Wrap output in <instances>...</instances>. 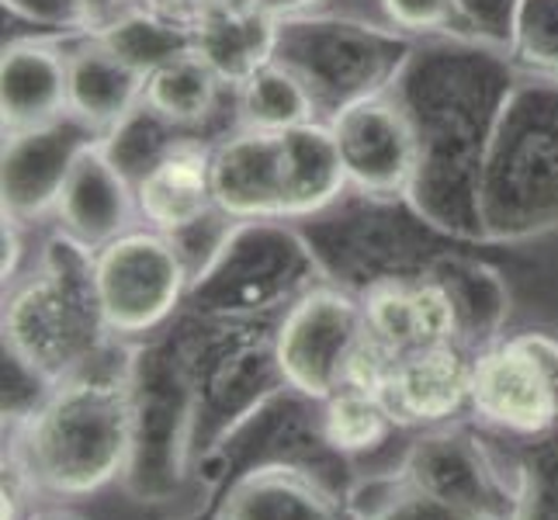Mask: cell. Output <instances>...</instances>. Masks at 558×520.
I'll list each match as a JSON object with an SVG mask.
<instances>
[{
    "instance_id": "cell-20",
    "label": "cell",
    "mask_w": 558,
    "mask_h": 520,
    "mask_svg": "<svg viewBox=\"0 0 558 520\" xmlns=\"http://www.w3.org/2000/svg\"><path fill=\"white\" fill-rule=\"evenodd\" d=\"M219 87L222 81L216 76V70L187 49L146 73L143 108L163 125L187 129L208 119L219 101Z\"/></svg>"
},
{
    "instance_id": "cell-27",
    "label": "cell",
    "mask_w": 558,
    "mask_h": 520,
    "mask_svg": "<svg viewBox=\"0 0 558 520\" xmlns=\"http://www.w3.org/2000/svg\"><path fill=\"white\" fill-rule=\"evenodd\" d=\"M233 8H260V0H153V11H160L184 28H195L205 17Z\"/></svg>"
},
{
    "instance_id": "cell-13",
    "label": "cell",
    "mask_w": 558,
    "mask_h": 520,
    "mask_svg": "<svg viewBox=\"0 0 558 520\" xmlns=\"http://www.w3.org/2000/svg\"><path fill=\"white\" fill-rule=\"evenodd\" d=\"M211 520H351L348 496L316 469L271 461L240 475Z\"/></svg>"
},
{
    "instance_id": "cell-17",
    "label": "cell",
    "mask_w": 558,
    "mask_h": 520,
    "mask_svg": "<svg viewBox=\"0 0 558 520\" xmlns=\"http://www.w3.org/2000/svg\"><path fill=\"white\" fill-rule=\"evenodd\" d=\"M70 66V114L87 125L94 136L122 125L143 105L146 73L108 46L101 35H90L84 46L66 52Z\"/></svg>"
},
{
    "instance_id": "cell-15",
    "label": "cell",
    "mask_w": 558,
    "mask_h": 520,
    "mask_svg": "<svg viewBox=\"0 0 558 520\" xmlns=\"http://www.w3.org/2000/svg\"><path fill=\"white\" fill-rule=\"evenodd\" d=\"M211 153L195 143H174L146 167L136 181L140 219L167 237H184L198 229L211 211Z\"/></svg>"
},
{
    "instance_id": "cell-7",
    "label": "cell",
    "mask_w": 558,
    "mask_h": 520,
    "mask_svg": "<svg viewBox=\"0 0 558 520\" xmlns=\"http://www.w3.org/2000/svg\"><path fill=\"white\" fill-rule=\"evenodd\" d=\"M333 136L351 188L375 198H392L416 173V132L407 111L378 94H364L333 114Z\"/></svg>"
},
{
    "instance_id": "cell-22",
    "label": "cell",
    "mask_w": 558,
    "mask_h": 520,
    "mask_svg": "<svg viewBox=\"0 0 558 520\" xmlns=\"http://www.w3.org/2000/svg\"><path fill=\"white\" fill-rule=\"evenodd\" d=\"M351 520H486L410 486L399 469L357 472L348 489Z\"/></svg>"
},
{
    "instance_id": "cell-9",
    "label": "cell",
    "mask_w": 558,
    "mask_h": 520,
    "mask_svg": "<svg viewBox=\"0 0 558 520\" xmlns=\"http://www.w3.org/2000/svg\"><path fill=\"white\" fill-rule=\"evenodd\" d=\"M475 354L465 343H437L399 354L378 392L399 431H434L469 416Z\"/></svg>"
},
{
    "instance_id": "cell-8",
    "label": "cell",
    "mask_w": 558,
    "mask_h": 520,
    "mask_svg": "<svg viewBox=\"0 0 558 520\" xmlns=\"http://www.w3.org/2000/svg\"><path fill=\"white\" fill-rule=\"evenodd\" d=\"M469 416L517 440L545 437L558 427V399L517 337L475 351Z\"/></svg>"
},
{
    "instance_id": "cell-12",
    "label": "cell",
    "mask_w": 558,
    "mask_h": 520,
    "mask_svg": "<svg viewBox=\"0 0 558 520\" xmlns=\"http://www.w3.org/2000/svg\"><path fill=\"white\" fill-rule=\"evenodd\" d=\"M98 136L66 114V119L14 132L4 146V216L28 222L56 208L66 173L87 143Z\"/></svg>"
},
{
    "instance_id": "cell-14",
    "label": "cell",
    "mask_w": 558,
    "mask_h": 520,
    "mask_svg": "<svg viewBox=\"0 0 558 520\" xmlns=\"http://www.w3.org/2000/svg\"><path fill=\"white\" fill-rule=\"evenodd\" d=\"M211 202L222 219H284L281 205V136L240 129L211 149Z\"/></svg>"
},
{
    "instance_id": "cell-30",
    "label": "cell",
    "mask_w": 558,
    "mask_h": 520,
    "mask_svg": "<svg viewBox=\"0 0 558 520\" xmlns=\"http://www.w3.org/2000/svg\"><path fill=\"white\" fill-rule=\"evenodd\" d=\"M313 4H316V0H260V8L267 14H275V17H281V14H299V11L313 8Z\"/></svg>"
},
{
    "instance_id": "cell-11",
    "label": "cell",
    "mask_w": 558,
    "mask_h": 520,
    "mask_svg": "<svg viewBox=\"0 0 558 520\" xmlns=\"http://www.w3.org/2000/svg\"><path fill=\"white\" fill-rule=\"evenodd\" d=\"M361 310L368 330L389 343L396 354L437 343H461L458 302L437 275L378 278L361 292Z\"/></svg>"
},
{
    "instance_id": "cell-24",
    "label": "cell",
    "mask_w": 558,
    "mask_h": 520,
    "mask_svg": "<svg viewBox=\"0 0 558 520\" xmlns=\"http://www.w3.org/2000/svg\"><path fill=\"white\" fill-rule=\"evenodd\" d=\"M517 513L513 520H558V427L524 440L517 451Z\"/></svg>"
},
{
    "instance_id": "cell-5",
    "label": "cell",
    "mask_w": 558,
    "mask_h": 520,
    "mask_svg": "<svg viewBox=\"0 0 558 520\" xmlns=\"http://www.w3.org/2000/svg\"><path fill=\"white\" fill-rule=\"evenodd\" d=\"M396 469L410 486L486 520H513L517 513L513 461L475 431L454 423L420 431L399 455Z\"/></svg>"
},
{
    "instance_id": "cell-10",
    "label": "cell",
    "mask_w": 558,
    "mask_h": 520,
    "mask_svg": "<svg viewBox=\"0 0 558 520\" xmlns=\"http://www.w3.org/2000/svg\"><path fill=\"white\" fill-rule=\"evenodd\" d=\"M52 216L63 237L81 243L90 254H98L101 246L132 229V219L140 216L136 188L125 181V173L98 140L76 153Z\"/></svg>"
},
{
    "instance_id": "cell-29",
    "label": "cell",
    "mask_w": 558,
    "mask_h": 520,
    "mask_svg": "<svg viewBox=\"0 0 558 520\" xmlns=\"http://www.w3.org/2000/svg\"><path fill=\"white\" fill-rule=\"evenodd\" d=\"M17 219L4 216V281H17V261H22V240H17Z\"/></svg>"
},
{
    "instance_id": "cell-26",
    "label": "cell",
    "mask_w": 558,
    "mask_h": 520,
    "mask_svg": "<svg viewBox=\"0 0 558 520\" xmlns=\"http://www.w3.org/2000/svg\"><path fill=\"white\" fill-rule=\"evenodd\" d=\"M381 8L399 28L434 32V28H448L454 22L458 0H381Z\"/></svg>"
},
{
    "instance_id": "cell-18",
    "label": "cell",
    "mask_w": 558,
    "mask_h": 520,
    "mask_svg": "<svg viewBox=\"0 0 558 520\" xmlns=\"http://www.w3.org/2000/svg\"><path fill=\"white\" fill-rule=\"evenodd\" d=\"M281 136V205L284 219L313 216L351 188L330 122H305Z\"/></svg>"
},
{
    "instance_id": "cell-1",
    "label": "cell",
    "mask_w": 558,
    "mask_h": 520,
    "mask_svg": "<svg viewBox=\"0 0 558 520\" xmlns=\"http://www.w3.org/2000/svg\"><path fill=\"white\" fill-rule=\"evenodd\" d=\"M8 431L4 465L25 479L32 496L73 499L119 483L132 455V361L119 364L108 343Z\"/></svg>"
},
{
    "instance_id": "cell-2",
    "label": "cell",
    "mask_w": 558,
    "mask_h": 520,
    "mask_svg": "<svg viewBox=\"0 0 558 520\" xmlns=\"http://www.w3.org/2000/svg\"><path fill=\"white\" fill-rule=\"evenodd\" d=\"M98 288L94 254L73 240L49 243L35 275L11 281L4 305V351L46 382H63L111 343Z\"/></svg>"
},
{
    "instance_id": "cell-4",
    "label": "cell",
    "mask_w": 558,
    "mask_h": 520,
    "mask_svg": "<svg viewBox=\"0 0 558 520\" xmlns=\"http://www.w3.org/2000/svg\"><path fill=\"white\" fill-rule=\"evenodd\" d=\"M191 267L174 237L129 229L94 254V288L114 340L160 330L191 288Z\"/></svg>"
},
{
    "instance_id": "cell-25",
    "label": "cell",
    "mask_w": 558,
    "mask_h": 520,
    "mask_svg": "<svg viewBox=\"0 0 558 520\" xmlns=\"http://www.w3.org/2000/svg\"><path fill=\"white\" fill-rule=\"evenodd\" d=\"M517 49L527 66L558 76V0L517 4Z\"/></svg>"
},
{
    "instance_id": "cell-6",
    "label": "cell",
    "mask_w": 558,
    "mask_h": 520,
    "mask_svg": "<svg viewBox=\"0 0 558 520\" xmlns=\"http://www.w3.org/2000/svg\"><path fill=\"white\" fill-rule=\"evenodd\" d=\"M364 326L361 299L333 285L305 288L288 302L275 334V358L288 389L316 402L340 392Z\"/></svg>"
},
{
    "instance_id": "cell-31",
    "label": "cell",
    "mask_w": 558,
    "mask_h": 520,
    "mask_svg": "<svg viewBox=\"0 0 558 520\" xmlns=\"http://www.w3.org/2000/svg\"><path fill=\"white\" fill-rule=\"evenodd\" d=\"M25 520H84L81 513H73V510H60V507H52V510H32Z\"/></svg>"
},
{
    "instance_id": "cell-21",
    "label": "cell",
    "mask_w": 558,
    "mask_h": 520,
    "mask_svg": "<svg viewBox=\"0 0 558 520\" xmlns=\"http://www.w3.org/2000/svg\"><path fill=\"white\" fill-rule=\"evenodd\" d=\"M240 119L243 129L257 132H288L305 122H316L313 84L281 60L260 66L240 87Z\"/></svg>"
},
{
    "instance_id": "cell-16",
    "label": "cell",
    "mask_w": 558,
    "mask_h": 520,
    "mask_svg": "<svg viewBox=\"0 0 558 520\" xmlns=\"http://www.w3.org/2000/svg\"><path fill=\"white\" fill-rule=\"evenodd\" d=\"M0 108L4 136L52 125L70 114V66L66 52L49 43L25 38L4 49L0 63Z\"/></svg>"
},
{
    "instance_id": "cell-3",
    "label": "cell",
    "mask_w": 558,
    "mask_h": 520,
    "mask_svg": "<svg viewBox=\"0 0 558 520\" xmlns=\"http://www.w3.org/2000/svg\"><path fill=\"white\" fill-rule=\"evenodd\" d=\"M198 458V396L181 354L132 361V455L122 486L140 504H174Z\"/></svg>"
},
{
    "instance_id": "cell-23",
    "label": "cell",
    "mask_w": 558,
    "mask_h": 520,
    "mask_svg": "<svg viewBox=\"0 0 558 520\" xmlns=\"http://www.w3.org/2000/svg\"><path fill=\"white\" fill-rule=\"evenodd\" d=\"M319 427L326 445L340 451L343 458H351L357 465V458L375 455L389 445V437L399 431L389 410L378 392L364 389H340L330 399L319 402Z\"/></svg>"
},
{
    "instance_id": "cell-19",
    "label": "cell",
    "mask_w": 558,
    "mask_h": 520,
    "mask_svg": "<svg viewBox=\"0 0 558 520\" xmlns=\"http://www.w3.org/2000/svg\"><path fill=\"white\" fill-rule=\"evenodd\" d=\"M278 17L264 8H233L219 11L191 28V52L216 70L222 84L240 87L260 66L275 60Z\"/></svg>"
},
{
    "instance_id": "cell-28",
    "label": "cell",
    "mask_w": 558,
    "mask_h": 520,
    "mask_svg": "<svg viewBox=\"0 0 558 520\" xmlns=\"http://www.w3.org/2000/svg\"><path fill=\"white\" fill-rule=\"evenodd\" d=\"M517 340H521L524 351L537 361V368L545 372V378H548V385H551V392H555V399H558V337L531 330V334H517Z\"/></svg>"
}]
</instances>
